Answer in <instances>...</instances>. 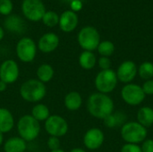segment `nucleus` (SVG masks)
<instances>
[{
	"mask_svg": "<svg viewBox=\"0 0 153 152\" xmlns=\"http://www.w3.org/2000/svg\"><path fill=\"white\" fill-rule=\"evenodd\" d=\"M44 128L49 136L61 138L67 133L69 125L63 116L59 115H51L45 121Z\"/></svg>",
	"mask_w": 153,
	"mask_h": 152,
	"instance_id": "6e6552de",
	"label": "nucleus"
},
{
	"mask_svg": "<svg viewBox=\"0 0 153 152\" xmlns=\"http://www.w3.org/2000/svg\"><path fill=\"white\" fill-rule=\"evenodd\" d=\"M141 149L143 152H153V140L147 139L143 142Z\"/></svg>",
	"mask_w": 153,
	"mask_h": 152,
	"instance_id": "473e14b6",
	"label": "nucleus"
},
{
	"mask_svg": "<svg viewBox=\"0 0 153 152\" xmlns=\"http://www.w3.org/2000/svg\"><path fill=\"white\" fill-rule=\"evenodd\" d=\"M22 11L26 19L31 22L41 21L46 13V8L41 0H23Z\"/></svg>",
	"mask_w": 153,
	"mask_h": 152,
	"instance_id": "1a4fd4ad",
	"label": "nucleus"
},
{
	"mask_svg": "<svg viewBox=\"0 0 153 152\" xmlns=\"http://www.w3.org/2000/svg\"><path fill=\"white\" fill-rule=\"evenodd\" d=\"M41 21L46 26L53 28L59 23V15L54 11H46Z\"/></svg>",
	"mask_w": 153,
	"mask_h": 152,
	"instance_id": "bb28decb",
	"label": "nucleus"
},
{
	"mask_svg": "<svg viewBox=\"0 0 153 152\" xmlns=\"http://www.w3.org/2000/svg\"><path fill=\"white\" fill-rule=\"evenodd\" d=\"M97 50L101 56L109 57L115 52V46L111 41L104 40V41H100V43L97 47Z\"/></svg>",
	"mask_w": 153,
	"mask_h": 152,
	"instance_id": "a878e982",
	"label": "nucleus"
},
{
	"mask_svg": "<svg viewBox=\"0 0 153 152\" xmlns=\"http://www.w3.org/2000/svg\"><path fill=\"white\" fill-rule=\"evenodd\" d=\"M36 74H37V79L39 82L46 84L53 79L55 75V70L53 66L50 65L49 64H42L38 67Z\"/></svg>",
	"mask_w": 153,
	"mask_h": 152,
	"instance_id": "aec40b11",
	"label": "nucleus"
},
{
	"mask_svg": "<svg viewBox=\"0 0 153 152\" xmlns=\"http://www.w3.org/2000/svg\"><path fill=\"white\" fill-rule=\"evenodd\" d=\"M147 129L138 122H127L121 128V136L126 143L138 144L146 140Z\"/></svg>",
	"mask_w": 153,
	"mask_h": 152,
	"instance_id": "20e7f679",
	"label": "nucleus"
},
{
	"mask_svg": "<svg viewBox=\"0 0 153 152\" xmlns=\"http://www.w3.org/2000/svg\"><path fill=\"white\" fill-rule=\"evenodd\" d=\"M117 76L114 70H101L95 77L94 84L98 92L108 94L112 92L117 85Z\"/></svg>",
	"mask_w": 153,
	"mask_h": 152,
	"instance_id": "39448f33",
	"label": "nucleus"
},
{
	"mask_svg": "<svg viewBox=\"0 0 153 152\" xmlns=\"http://www.w3.org/2000/svg\"><path fill=\"white\" fill-rule=\"evenodd\" d=\"M143 88L135 83H127L121 90V97L123 100L130 106H138L145 99Z\"/></svg>",
	"mask_w": 153,
	"mask_h": 152,
	"instance_id": "9d476101",
	"label": "nucleus"
},
{
	"mask_svg": "<svg viewBox=\"0 0 153 152\" xmlns=\"http://www.w3.org/2000/svg\"><path fill=\"white\" fill-rule=\"evenodd\" d=\"M59 46V37L54 32L43 34L38 41V49L42 53L48 54L54 52Z\"/></svg>",
	"mask_w": 153,
	"mask_h": 152,
	"instance_id": "4468645a",
	"label": "nucleus"
},
{
	"mask_svg": "<svg viewBox=\"0 0 153 152\" xmlns=\"http://www.w3.org/2000/svg\"><path fill=\"white\" fill-rule=\"evenodd\" d=\"M37 50L38 47L35 41L29 37L22 38L17 42L15 47L16 56L22 63L32 62L37 56Z\"/></svg>",
	"mask_w": 153,
	"mask_h": 152,
	"instance_id": "0eeeda50",
	"label": "nucleus"
},
{
	"mask_svg": "<svg viewBox=\"0 0 153 152\" xmlns=\"http://www.w3.org/2000/svg\"><path fill=\"white\" fill-rule=\"evenodd\" d=\"M142 88L145 95H153V80L145 81Z\"/></svg>",
	"mask_w": 153,
	"mask_h": 152,
	"instance_id": "2f4dec72",
	"label": "nucleus"
},
{
	"mask_svg": "<svg viewBox=\"0 0 153 152\" xmlns=\"http://www.w3.org/2000/svg\"><path fill=\"white\" fill-rule=\"evenodd\" d=\"M61 1H63L64 3H68V4H71V3H73L74 1H76V0H61Z\"/></svg>",
	"mask_w": 153,
	"mask_h": 152,
	"instance_id": "58836bf2",
	"label": "nucleus"
},
{
	"mask_svg": "<svg viewBox=\"0 0 153 152\" xmlns=\"http://www.w3.org/2000/svg\"><path fill=\"white\" fill-rule=\"evenodd\" d=\"M78 22L79 19L77 13L72 10H66L59 16L58 25L62 31L69 33L76 29Z\"/></svg>",
	"mask_w": 153,
	"mask_h": 152,
	"instance_id": "2eb2a0df",
	"label": "nucleus"
},
{
	"mask_svg": "<svg viewBox=\"0 0 153 152\" xmlns=\"http://www.w3.org/2000/svg\"><path fill=\"white\" fill-rule=\"evenodd\" d=\"M14 125V117L12 112L5 108H0V133H10L13 129Z\"/></svg>",
	"mask_w": 153,
	"mask_h": 152,
	"instance_id": "dca6fc26",
	"label": "nucleus"
},
{
	"mask_svg": "<svg viewBox=\"0 0 153 152\" xmlns=\"http://www.w3.org/2000/svg\"><path fill=\"white\" fill-rule=\"evenodd\" d=\"M105 135L104 133L100 128H91L89 129L83 136L84 146L91 151H95L100 148L104 142Z\"/></svg>",
	"mask_w": 153,
	"mask_h": 152,
	"instance_id": "f8f14e48",
	"label": "nucleus"
},
{
	"mask_svg": "<svg viewBox=\"0 0 153 152\" xmlns=\"http://www.w3.org/2000/svg\"><path fill=\"white\" fill-rule=\"evenodd\" d=\"M4 27L6 30H8L11 32L13 33H21L23 32L25 29V22L22 20V17H20L17 14H10L8 15L4 22Z\"/></svg>",
	"mask_w": 153,
	"mask_h": 152,
	"instance_id": "f3484780",
	"label": "nucleus"
},
{
	"mask_svg": "<svg viewBox=\"0 0 153 152\" xmlns=\"http://www.w3.org/2000/svg\"><path fill=\"white\" fill-rule=\"evenodd\" d=\"M22 99L29 103H39L47 95L46 85L38 79H29L20 87Z\"/></svg>",
	"mask_w": 153,
	"mask_h": 152,
	"instance_id": "f03ea898",
	"label": "nucleus"
},
{
	"mask_svg": "<svg viewBox=\"0 0 153 152\" xmlns=\"http://www.w3.org/2000/svg\"><path fill=\"white\" fill-rule=\"evenodd\" d=\"M64 104L67 110L77 111L82 105V97L78 91H70L65 95Z\"/></svg>",
	"mask_w": 153,
	"mask_h": 152,
	"instance_id": "6ab92c4d",
	"label": "nucleus"
},
{
	"mask_svg": "<svg viewBox=\"0 0 153 152\" xmlns=\"http://www.w3.org/2000/svg\"><path fill=\"white\" fill-rule=\"evenodd\" d=\"M47 146L50 151H56L60 149V140L57 137L49 136L47 141Z\"/></svg>",
	"mask_w": 153,
	"mask_h": 152,
	"instance_id": "c85d7f7f",
	"label": "nucleus"
},
{
	"mask_svg": "<svg viewBox=\"0 0 153 152\" xmlns=\"http://www.w3.org/2000/svg\"><path fill=\"white\" fill-rule=\"evenodd\" d=\"M137 122L145 128L153 125V109L151 107H143L137 112Z\"/></svg>",
	"mask_w": 153,
	"mask_h": 152,
	"instance_id": "412c9836",
	"label": "nucleus"
},
{
	"mask_svg": "<svg viewBox=\"0 0 153 152\" xmlns=\"http://www.w3.org/2000/svg\"><path fill=\"white\" fill-rule=\"evenodd\" d=\"M77 40L80 47L84 51L92 52L97 49L100 43V36L97 29L92 26H86L79 31Z\"/></svg>",
	"mask_w": 153,
	"mask_h": 152,
	"instance_id": "423d86ee",
	"label": "nucleus"
},
{
	"mask_svg": "<svg viewBox=\"0 0 153 152\" xmlns=\"http://www.w3.org/2000/svg\"><path fill=\"white\" fill-rule=\"evenodd\" d=\"M137 73L145 81L152 80L153 77V64L152 62H143L139 66Z\"/></svg>",
	"mask_w": 153,
	"mask_h": 152,
	"instance_id": "393cba45",
	"label": "nucleus"
},
{
	"mask_svg": "<svg viewBox=\"0 0 153 152\" xmlns=\"http://www.w3.org/2000/svg\"><path fill=\"white\" fill-rule=\"evenodd\" d=\"M98 65L101 70H108L111 67V60L109 59V57L100 56L98 60Z\"/></svg>",
	"mask_w": 153,
	"mask_h": 152,
	"instance_id": "c756f323",
	"label": "nucleus"
},
{
	"mask_svg": "<svg viewBox=\"0 0 153 152\" xmlns=\"http://www.w3.org/2000/svg\"><path fill=\"white\" fill-rule=\"evenodd\" d=\"M13 4L11 0H0V14L8 16L12 13Z\"/></svg>",
	"mask_w": 153,
	"mask_h": 152,
	"instance_id": "cd10ccee",
	"label": "nucleus"
},
{
	"mask_svg": "<svg viewBox=\"0 0 153 152\" xmlns=\"http://www.w3.org/2000/svg\"><path fill=\"white\" fill-rule=\"evenodd\" d=\"M87 110L93 117L104 119L113 113L114 102L108 94L94 92L88 98Z\"/></svg>",
	"mask_w": 153,
	"mask_h": 152,
	"instance_id": "f257e3e1",
	"label": "nucleus"
},
{
	"mask_svg": "<svg viewBox=\"0 0 153 152\" xmlns=\"http://www.w3.org/2000/svg\"><path fill=\"white\" fill-rule=\"evenodd\" d=\"M121 152H143L142 149L137 144H132V143H126L125 144L122 149Z\"/></svg>",
	"mask_w": 153,
	"mask_h": 152,
	"instance_id": "7c9ffc66",
	"label": "nucleus"
},
{
	"mask_svg": "<svg viewBox=\"0 0 153 152\" xmlns=\"http://www.w3.org/2000/svg\"><path fill=\"white\" fill-rule=\"evenodd\" d=\"M79 65L84 70H91L97 64V58L93 52L83 51L79 56Z\"/></svg>",
	"mask_w": 153,
	"mask_h": 152,
	"instance_id": "5701e85b",
	"label": "nucleus"
},
{
	"mask_svg": "<svg viewBox=\"0 0 153 152\" xmlns=\"http://www.w3.org/2000/svg\"><path fill=\"white\" fill-rule=\"evenodd\" d=\"M16 129L19 137L25 142H32L36 140L40 133V124L30 115H23L16 124Z\"/></svg>",
	"mask_w": 153,
	"mask_h": 152,
	"instance_id": "7ed1b4c3",
	"label": "nucleus"
},
{
	"mask_svg": "<svg viewBox=\"0 0 153 152\" xmlns=\"http://www.w3.org/2000/svg\"><path fill=\"white\" fill-rule=\"evenodd\" d=\"M50 152H65V151H63L62 149H58V150H56V151H50Z\"/></svg>",
	"mask_w": 153,
	"mask_h": 152,
	"instance_id": "ea45409f",
	"label": "nucleus"
},
{
	"mask_svg": "<svg viewBox=\"0 0 153 152\" xmlns=\"http://www.w3.org/2000/svg\"><path fill=\"white\" fill-rule=\"evenodd\" d=\"M104 125L108 128H115L119 125H124L126 124V116L123 112H117L115 114H110L104 119Z\"/></svg>",
	"mask_w": 153,
	"mask_h": 152,
	"instance_id": "b1692460",
	"label": "nucleus"
},
{
	"mask_svg": "<svg viewBox=\"0 0 153 152\" xmlns=\"http://www.w3.org/2000/svg\"><path fill=\"white\" fill-rule=\"evenodd\" d=\"M71 6H72V11H74V12H76V11L80 10L82 8V2H81V0L74 1L73 3H71Z\"/></svg>",
	"mask_w": 153,
	"mask_h": 152,
	"instance_id": "72a5a7b5",
	"label": "nucleus"
},
{
	"mask_svg": "<svg viewBox=\"0 0 153 152\" xmlns=\"http://www.w3.org/2000/svg\"><path fill=\"white\" fill-rule=\"evenodd\" d=\"M4 29L0 26V41L4 39Z\"/></svg>",
	"mask_w": 153,
	"mask_h": 152,
	"instance_id": "c9c22d12",
	"label": "nucleus"
},
{
	"mask_svg": "<svg viewBox=\"0 0 153 152\" xmlns=\"http://www.w3.org/2000/svg\"><path fill=\"white\" fill-rule=\"evenodd\" d=\"M30 116L33 118H35L38 122H45L51 116V114L48 107L39 102L33 106Z\"/></svg>",
	"mask_w": 153,
	"mask_h": 152,
	"instance_id": "4be33fe9",
	"label": "nucleus"
},
{
	"mask_svg": "<svg viewBox=\"0 0 153 152\" xmlns=\"http://www.w3.org/2000/svg\"><path fill=\"white\" fill-rule=\"evenodd\" d=\"M20 76V68L16 61L6 59L0 65V80L7 85L14 83Z\"/></svg>",
	"mask_w": 153,
	"mask_h": 152,
	"instance_id": "9b49d317",
	"label": "nucleus"
},
{
	"mask_svg": "<svg viewBox=\"0 0 153 152\" xmlns=\"http://www.w3.org/2000/svg\"><path fill=\"white\" fill-rule=\"evenodd\" d=\"M4 144V133H0V146Z\"/></svg>",
	"mask_w": 153,
	"mask_h": 152,
	"instance_id": "4c0bfd02",
	"label": "nucleus"
},
{
	"mask_svg": "<svg viewBox=\"0 0 153 152\" xmlns=\"http://www.w3.org/2000/svg\"><path fill=\"white\" fill-rule=\"evenodd\" d=\"M6 89H7V84L4 82H3V81L0 80V92L5 91Z\"/></svg>",
	"mask_w": 153,
	"mask_h": 152,
	"instance_id": "f704fd0d",
	"label": "nucleus"
},
{
	"mask_svg": "<svg viewBox=\"0 0 153 152\" xmlns=\"http://www.w3.org/2000/svg\"><path fill=\"white\" fill-rule=\"evenodd\" d=\"M70 152H86L83 149H81V148H74L73 150H71Z\"/></svg>",
	"mask_w": 153,
	"mask_h": 152,
	"instance_id": "e433bc0d",
	"label": "nucleus"
},
{
	"mask_svg": "<svg viewBox=\"0 0 153 152\" xmlns=\"http://www.w3.org/2000/svg\"><path fill=\"white\" fill-rule=\"evenodd\" d=\"M138 72V68L134 62L133 61H125L117 68L116 73L117 80L124 83H131L135 78Z\"/></svg>",
	"mask_w": 153,
	"mask_h": 152,
	"instance_id": "ddd939ff",
	"label": "nucleus"
},
{
	"mask_svg": "<svg viewBox=\"0 0 153 152\" xmlns=\"http://www.w3.org/2000/svg\"><path fill=\"white\" fill-rule=\"evenodd\" d=\"M3 145L4 152H25L27 150V142L19 136L9 138Z\"/></svg>",
	"mask_w": 153,
	"mask_h": 152,
	"instance_id": "a211bd4d",
	"label": "nucleus"
}]
</instances>
